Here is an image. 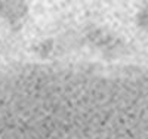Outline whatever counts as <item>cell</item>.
I'll list each match as a JSON object with an SVG mask.
<instances>
[{
	"label": "cell",
	"instance_id": "obj_1",
	"mask_svg": "<svg viewBox=\"0 0 148 139\" xmlns=\"http://www.w3.org/2000/svg\"><path fill=\"white\" fill-rule=\"evenodd\" d=\"M52 49H53V42L49 39V40H43L39 46H37V53H39L40 56L46 58L49 53L52 52Z\"/></svg>",
	"mask_w": 148,
	"mask_h": 139
}]
</instances>
